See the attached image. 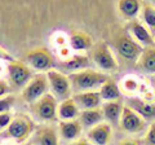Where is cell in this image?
Listing matches in <instances>:
<instances>
[{
    "mask_svg": "<svg viewBox=\"0 0 155 145\" xmlns=\"http://www.w3.org/2000/svg\"><path fill=\"white\" fill-rule=\"evenodd\" d=\"M23 61L34 70L47 72L56 66V61L52 52L45 47H38L27 51L23 55Z\"/></svg>",
    "mask_w": 155,
    "mask_h": 145,
    "instance_id": "52a82bcc",
    "label": "cell"
},
{
    "mask_svg": "<svg viewBox=\"0 0 155 145\" xmlns=\"http://www.w3.org/2000/svg\"><path fill=\"white\" fill-rule=\"evenodd\" d=\"M124 105L125 104L122 100L105 101V103L101 105V110H102V113H104L106 122L110 123V124H119Z\"/></svg>",
    "mask_w": 155,
    "mask_h": 145,
    "instance_id": "d6986e66",
    "label": "cell"
},
{
    "mask_svg": "<svg viewBox=\"0 0 155 145\" xmlns=\"http://www.w3.org/2000/svg\"><path fill=\"white\" fill-rule=\"evenodd\" d=\"M125 105L136 110L146 122H154L155 120V104H149L138 97H132L128 99Z\"/></svg>",
    "mask_w": 155,
    "mask_h": 145,
    "instance_id": "44dd1931",
    "label": "cell"
},
{
    "mask_svg": "<svg viewBox=\"0 0 155 145\" xmlns=\"http://www.w3.org/2000/svg\"><path fill=\"white\" fill-rule=\"evenodd\" d=\"M9 91H11L9 83L3 79H0V97H4V96L9 95Z\"/></svg>",
    "mask_w": 155,
    "mask_h": 145,
    "instance_id": "f1b7e54d",
    "label": "cell"
},
{
    "mask_svg": "<svg viewBox=\"0 0 155 145\" xmlns=\"http://www.w3.org/2000/svg\"><path fill=\"white\" fill-rule=\"evenodd\" d=\"M67 145H93L88 139H83V137H79L78 140H75V141H71Z\"/></svg>",
    "mask_w": 155,
    "mask_h": 145,
    "instance_id": "1f68e13d",
    "label": "cell"
},
{
    "mask_svg": "<svg viewBox=\"0 0 155 145\" xmlns=\"http://www.w3.org/2000/svg\"><path fill=\"white\" fill-rule=\"evenodd\" d=\"M119 126L122 127L123 131H125L127 133L137 135V133H142L145 130H146L147 122L136 112V110L130 108V106L124 105Z\"/></svg>",
    "mask_w": 155,
    "mask_h": 145,
    "instance_id": "30bf717a",
    "label": "cell"
},
{
    "mask_svg": "<svg viewBox=\"0 0 155 145\" xmlns=\"http://www.w3.org/2000/svg\"><path fill=\"white\" fill-rule=\"evenodd\" d=\"M69 44L72 51L85 52L92 49V47L94 46V42L91 34L81 30H74L69 36Z\"/></svg>",
    "mask_w": 155,
    "mask_h": 145,
    "instance_id": "ac0fdd59",
    "label": "cell"
},
{
    "mask_svg": "<svg viewBox=\"0 0 155 145\" xmlns=\"http://www.w3.org/2000/svg\"><path fill=\"white\" fill-rule=\"evenodd\" d=\"M141 17L149 30L153 34H155V7L153 4L143 2V5L141 9Z\"/></svg>",
    "mask_w": 155,
    "mask_h": 145,
    "instance_id": "d4e9b609",
    "label": "cell"
},
{
    "mask_svg": "<svg viewBox=\"0 0 155 145\" xmlns=\"http://www.w3.org/2000/svg\"><path fill=\"white\" fill-rule=\"evenodd\" d=\"M89 57L92 62L100 69V71L105 72V74L115 72L119 69V62L116 60L115 53L111 49V47L105 42H100L92 47Z\"/></svg>",
    "mask_w": 155,
    "mask_h": 145,
    "instance_id": "277c9868",
    "label": "cell"
},
{
    "mask_svg": "<svg viewBox=\"0 0 155 145\" xmlns=\"http://www.w3.org/2000/svg\"><path fill=\"white\" fill-rule=\"evenodd\" d=\"M143 0H118V13L125 21H133L141 13Z\"/></svg>",
    "mask_w": 155,
    "mask_h": 145,
    "instance_id": "e0dca14e",
    "label": "cell"
},
{
    "mask_svg": "<svg viewBox=\"0 0 155 145\" xmlns=\"http://www.w3.org/2000/svg\"><path fill=\"white\" fill-rule=\"evenodd\" d=\"M78 120L80 122L83 128L89 130L92 127H94L96 124L104 122L105 117H104V113H102V110H101V108H96V109L81 110Z\"/></svg>",
    "mask_w": 155,
    "mask_h": 145,
    "instance_id": "7402d4cb",
    "label": "cell"
},
{
    "mask_svg": "<svg viewBox=\"0 0 155 145\" xmlns=\"http://www.w3.org/2000/svg\"><path fill=\"white\" fill-rule=\"evenodd\" d=\"M138 66L147 74H155V46L143 48L142 55L138 59Z\"/></svg>",
    "mask_w": 155,
    "mask_h": 145,
    "instance_id": "cb8c5ba5",
    "label": "cell"
},
{
    "mask_svg": "<svg viewBox=\"0 0 155 145\" xmlns=\"http://www.w3.org/2000/svg\"><path fill=\"white\" fill-rule=\"evenodd\" d=\"M143 143H145V145H155V120L151 122L149 130L146 131Z\"/></svg>",
    "mask_w": 155,
    "mask_h": 145,
    "instance_id": "83f0119b",
    "label": "cell"
},
{
    "mask_svg": "<svg viewBox=\"0 0 155 145\" xmlns=\"http://www.w3.org/2000/svg\"><path fill=\"white\" fill-rule=\"evenodd\" d=\"M12 60H13V57L9 55V53L4 49V48L0 47V62H9Z\"/></svg>",
    "mask_w": 155,
    "mask_h": 145,
    "instance_id": "f546056e",
    "label": "cell"
},
{
    "mask_svg": "<svg viewBox=\"0 0 155 145\" xmlns=\"http://www.w3.org/2000/svg\"><path fill=\"white\" fill-rule=\"evenodd\" d=\"M119 145H141V141L133 137H125L119 143Z\"/></svg>",
    "mask_w": 155,
    "mask_h": 145,
    "instance_id": "4dcf8cb0",
    "label": "cell"
},
{
    "mask_svg": "<svg viewBox=\"0 0 155 145\" xmlns=\"http://www.w3.org/2000/svg\"><path fill=\"white\" fill-rule=\"evenodd\" d=\"M71 83V88L75 93L78 92H87V91H98L106 80L109 75L102 71H97L93 69H85L80 71H75L67 74Z\"/></svg>",
    "mask_w": 155,
    "mask_h": 145,
    "instance_id": "6da1fadb",
    "label": "cell"
},
{
    "mask_svg": "<svg viewBox=\"0 0 155 145\" xmlns=\"http://www.w3.org/2000/svg\"><path fill=\"white\" fill-rule=\"evenodd\" d=\"M48 82H49V88L51 93L54 96L57 100H66L71 97V83L69 79V75L62 72L61 70L52 69L49 71H47Z\"/></svg>",
    "mask_w": 155,
    "mask_h": 145,
    "instance_id": "9c48e42d",
    "label": "cell"
},
{
    "mask_svg": "<svg viewBox=\"0 0 155 145\" xmlns=\"http://www.w3.org/2000/svg\"><path fill=\"white\" fill-rule=\"evenodd\" d=\"M111 46L115 52L127 62H137L143 51V47L140 46L132 38V35L123 29H119L113 34Z\"/></svg>",
    "mask_w": 155,
    "mask_h": 145,
    "instance_id": "7a4b0ae2",
    "label": "cell"
},
{
    "mask_svg": "<svg viewBox=\"0 0 155 145\" xmlns=\"http://www.w3.org/2000/svg\"><path fill=\"white\" fill-rule=\"evenodd\" d=\"M22 145H34L31 141H28V143H25V144H22Z\"/></svg>",
    "mask_w": 155,
    "mask_h": 145,
    "instance_id": "e575fe53",
    "label": "cell"
},
{
    "mask_svg": "<svg viewBox=\"0 0 155 145\" xmlns=\"http://www.w3.org/2000/svg\"><path fill=\"white\" fill-rule=\"evenodd\" d=\"M101 93L102 101H115V100H122V91H120L118 83L109 76V79L101 86L98 89Z\"/></svg>",
    "mask_w": 155,
    "mask_h": 145,
    "instance_id": "603a6c76",
    "label": "cell"
},
{
    "mask_svg": "<svg viewBox=\"0 0 155 145\" xmlns=\"http://www.w3.org/2000/svg\"><path fill=\"white\" fill-rule=\"evenodd\" d=\"M87 139L93 145H109L113 139V127L107 122H101L88 130Z\"/></svg>",
    "mask_w": 155,
    "mask_h": 145,
    "instance_id": "4fadbf2b",
    "label": "cell"
},
{
    "mask_svg": "<svg viewBox=\"0 0 155 145\" xmlns=\"http://www.w3.org/2000/svg\"><path fill=\"white\" fill-rule=\"evenodd\" d=\"M93 64L89 56L87 55H74L65 59L64 61H61L58 64V67L62 72H75V71H80V70H85V69H91V65Z\"/></svg>",
    "mask_w": 155,
    "mask_h": 145,
    "instance_id": "5bb4252c",
    "label": "cell"
},
{
    "mask_svg": "<svg viewBox=\"0 0 155 145\" xmlns=\"http://www.w3.org/2000/svg\"><path fill=\"white\" fill-rule=\"evenodd\" d=\"M151 83H153V87H154V89H155V74L151 76Z\"/></svg>",
    "mask_w": 155,
    "mask_h": 145,
    "instance_id": "836d02e7",
    "label": "cell"
},
{
    "mask_svg": "<svg viewBox=\"0 0 155 145\" xmlns=\"http://www.w3.org/2000/svg\"><path fill=\"white\" fill-rule=\"evenodd\" d=\"M127 30H128V32L130 34V35H132L133 39L137 42L140 46H142L143 48L155 46L153 32L149 30L147 26L145 25L143 22L138 21V20L129 21Z\"/></svg>",
    "mask_w": 155,
    "mask_h": 145,
    "instance_id": "7c38bea8",
    "label": "cell"
},
{
    "mask_svg": "<svg viewBox=\"0 0 155 145\" xmlns=\"http://www.w3.org/2000/svg\"><path fill=\"white\" fill-rule=\"evenodd\" d=\"M30 141L34 145H60L58 130L51 123H43L35 128Z\"/></svg>",
    "mask_w": 155,
    "mask_h": 145,
    "instance_id": "8fae6325",
    "label": "cell"
},
{
    "mask_svg": "<svg viewBox=\"0 0 155 145\" xmlns=\"http://www.w3.org/2000/svg\"><path fill=\"white\" fill-rule=\"evenodd\" d=\"M57 130H58L60 139L67 144L78 140L80 137L81 132H83V127H81V124L78 119L60 120V122H58V126H57Z\"/></svg>",
    "mask_w": 155,
    "mask_h": 145,
    "instance_id": "9a60e30c",
    "label": "cell"
},
{
    "mask_svg": "<svg viewBox=\"0 0 155 145\" xmlns=\"http://www.w3.org/2000/svg\"><path fill=\"white\" fill-rule=\"evenodd\" d=\"M36 126L35 122L26 114L17 115L14 117L12 123L9 124V127L4 132H2L3 139H9L13 140L18 144H25L28 137H31V135L35 131Z\"/></svg>",
    "mask_w": 155,
    "mask_h": 145,
    "instance_id": "3957f363",
    "label": "cell"
},
{
    "mask_svg": "<svg viewBox=\"0 0 155 145\" xmlns=\"http://www.w3.org/2000/svg\"><path fill=\"white\" fill-rule=\"evenodd\" d=\"M14 104H16V97L13 95H7L4 97H0V113L11 112Z\"/></svg>",
    "mask_w": 155,
    "mask_h": 145,
    "instance_id": "484cf974",
    "label": "cell"
},
{
    "mask_svg": "<svg viewBox=\"0 0 155 145\" xmlns=\"http://www.w3.org/2000/svg\"><path fill=\"white\" fill-rule=\"evenodd\" d=\"M49 91L51 88H49L47 72H39V74L32 76V79L21 91V97L25 103L30 105L38 101L39 99H41L47 93H49Z\"/></svg>",
    "mask_w": 155,
    "mask_h": 145,
    "instance_id": "ba28073f",
    "label": "cell"
},
{
    "mask_svg": "<svg viewBox=\"0 0 155 145\" xmlns=\"http://www.w3.org/2000/svg\"><path fill=\"white\" fill-rule=\"evenodd\" d=\"M28 109H30V113L34 115V118L41 123H52L58 118V100L51 92L43 96L35 103L30 104Z\"/></svg>",
    "mask_w": 155,
    "mask_h": 145,
    "instance_id": "5b68a950",
    "label": "cell"
},
{
    "mask_svg": "<svg viewBox=\"0 0 155 145\" xmlns=\"http://www.w3.org/2000/svg\"><path fill=\"white\" fill-rule=\"evenodd\" d=\"M74 100L78 104L80 110H88L101 108L102 105V97L100 91H87V92H78L74 93Z\"/></svg>",
    "mask_w": 155,
    "mask_h": 145,
    "instance_id": "2e32d148",
    "label": "cell"
},
{
    "mask_svg": "<svg viewBox=\"0 0 155 145\" xmlns=\"http://www.w3.org/2000/svg\"><path fill=\"white\" fill-rule=\"evenodd\" d=\"M7 76L8 83L14 89H23L27 83L32 79V70L23 60H16L7 62Z\"/></svg>",
    "mask_w": 155,
    "mask_h": 145,
    "instance_id": "8992f818",
    "label": "cell"
},
{
    "mask_svg": "<svg viewBox=\"0 0 155 145\" xmlns=\"http://www.w3.org/2000/svg\"><path fill=\"white\" fill-rule=\"evenodd\" d=\"M0 145H19L18 143L13 141V140H9V139H4L2 143H0Z\"/></svg>",
    "mask_w": 155,
    "mask_h": 145,
    "instance_id": "d6a6232c",
    "label": "cell"
},
{
    "mask_svg": "<svg viewBox=\"0 0 155 145\" xmlns=\"http://www.w3.org/2000/svg\"><path fill=\"white\" fill-rule=\"evenodd\" d=\"M81 110L75 103L74 97H69L66 100H62L58 103V110H57V117L60 120H74L78 119L80 115Z\"/></svg>",
    "mask_w": 155,
    "mask_h": 145,
    "instance_id": "ffe728a7",
    "label": "cell"
},
{
    "mask_svg": "<svg viewBox=\"0 0 155 145\" xmlns=\"http://www.w3.org/2000/svg\"><path fill=\"white\" fill-rule=\"evenodd\" d=\"M13 115L11 112L7 113H0V132H4L5 130L9 127V124L12 123L13 120Z\"/></svg>",
    "mask_w": 155,
    "mask_h": 145,
    "instance_id": "4316f807",
    "label": "cell"
}]
</instances>
